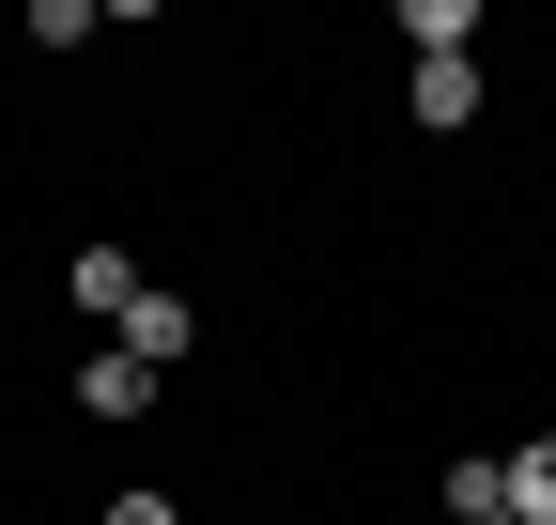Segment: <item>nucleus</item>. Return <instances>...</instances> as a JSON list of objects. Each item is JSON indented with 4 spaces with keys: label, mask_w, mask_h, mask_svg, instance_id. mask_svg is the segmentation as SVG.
I'll use <instances>...</instances> for the list:
<instances>
[{
    "label": "nucleus",
    "mask_w": 556,
    "mask_h": 525,
    "mask_svg": "<svg viewBox=\"0 0 556 525\" xmlns=\"http://www.w3.org/2000/svg\"><path fill=\"white\" fill-rule=\"evenodd\" d=\"M402 47H417V62H464V47H479V0H402Z\"/></svg>",
    "instance_id": "2"
},
{
    "label": "nucleus",
    "mask_w": 556,
    "mask_h": 525,
    "mask_svg": "<svg viewBox=\"0 0 556 525\" xmlns=\"http://www.w3.org/2000/svg\"><path fill=\"white\" fill-rule=\"evenodd\" d=\"M139 402H155V371H139V356H124V341H109V356H93V371H78V418H139Z\"/></svg>",
    "instance_id": "4"
},
{
    "label": "nucleus",
    "mask_w": 556,
    "mask_h": 525,
    "mask_svg": "<svg viewBox=\"0 0 556 525\" xmlns=\"http://www.w3.org/2000/svg\"><path fill=\"white\" fill-rule=\"evenodd\" d=\"M109 525H186V510L170 495H109Z\"/></svg>",
    "instance_id": "8"
},
{
    "label": "nucleus",
    "mask_w": 556,
    "mask_h": 525,
    "mask_svg": "<svg viewBox=\"0 0 556 525\" xmlns=\"http://www.w3.org/2000/svg\"><path fill=\"white\" fill-rule=\"evenodd\" d=\"M510 464V525H556V433H526V448H495Z\"/></svg>",
    "instance_id": "5"
},
{
    "label": "nucleus",
    "mask_w": 556,
    "mask_h": 525,
    "mask_svg": "<svg viewBox=\"0 0 556 525\" xmlns=\"http://www.w3.org/2000/svg\"><path fill=\"white\" fill-rule=\"evenodd\" d=\"M402 93H417V124H433V140H448V124H479V62H417Z\"/></svg>",
    "instance_id": "3"
},
{
    "label": "nucleus",
    "mask_w": 556,
    "mask_h": 525,
    "mask_svg": "<svg viewBox=\"0 0 556 525\" xmlns=\"http://www.w3.org/2000/svg\"><path fill=\"white\" fill-rule=\"evenodd\" d=\"M109 341H124V356H139V371H170V356H186V341H201V309H186V294H155V279H139V309H124V324H109Z\"/></svg>",
    "instance_id": "1"
},
{
    "label": "nucleus",
    "mask_w": 556,
    "mask_h": 525,
    "mask_svg": "<svg viewBox=\"0 0 556 525\" xmlns=\"http://www.w3.org/2000/svg\"><path fill=\"white\" fill-rule=\"evenodd\" d=\"M78 309H109V324L139 309V262H124V247H78Z\"/></svg>",
    "instance_id": "7"
},
{
    "label": "nucleus",
    "mask_w": 556,
    "mask_h": 525,
    "mask_svg": "<svg viewBox=\"0 0 556 525\" xmlns=\"http://www.w3.org/2000/svg\"><path fill=\"white\" fill-rule=\"evenodd\" d=\"M510 510V464H495V448H464V464H448V525H495Z\"/></svg>",
    "instance_id": "6"
},
{
    "label": "nucleus",
    "mask_w": 556,
    "mask_h": 525,
    "mask_svg": "<svg viewBox=\"0 0 556 525\" xmlns=\"http://www.w3.org/2000/svg\"><path fill=\"white\" fill-rule=\"evenodd\" d=\"M495 525H510V510H495Z\"/></svg>",
    "instance_id": "9"
}]
</instances>
